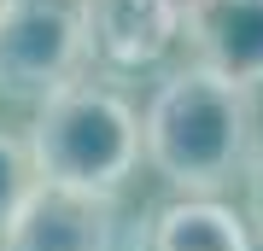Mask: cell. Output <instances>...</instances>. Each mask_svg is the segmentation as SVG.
Here are the masks:
<instances>
[{
    "mask_svg": "<svg viewBox=\"0 0 263 251\" xmlns=\"http://www.w3.org/2000/svg\"><path fill=\"white\" fill-rule=\"evenodd\" d=\"M252 216H257V228H263V158L252 169Z\"/></svg>",
    "mask_w": 263,
    "mask_h": 251,
    "instance_id": "30bf717a",
    "label": "cell"
},
{
    "mask_svg": "<svg viewBox=\"0 0 263 251\" xmlns=\"http://www.w3.org/2000/svg\"><path fill=\"white\" fill-rule=\"evenodd\" d=\"M257 140V100L252 88H234L211 70H176L158 82L141 117V152L170 187L187 199H211L252 164Z\"/></svg>",
    "mask_w": 263,
    "mask_h": 251,
    "instance_id": "6da1fadb",
    "label": "cell"
},
{
    "mask_svg": "<svg viewBox=\"0 0 263 251\" xmlns=\"http://www.w3.org/2000/svg\"><path fill=\"white\" fill-rule=\"evenodd\" d=\"M111 240H117L111 199L41 181L18 210L12 234L0 240V251H111Z\"/></svg>",
    "mask_w": 263,
    "mask_h": 251,
    "instance_id": "277c9868",
    "label": "cell"
},
{
    "mask_svg": "<svg viewBox=\"0 0 263 251\" xmlns=\"http://www.w3.org/2000/svg\"><path fill=\"white\" fill-rule=\"evenodd\" d=\"M152 251H252V234L216 199H176L152 222Z\"/></svg>",
    "mask_w": 263,
    "mask_h": 251,
    "instance_id": "52a82bcc",
    "label": "cell"
},
{
    "mask_svg": "<svg viewBox=\"0 0 263 251\" xmlns=\"http://www.w3.org/2000/svg\"><path fill=\"white\" fill-rule=\"evenodd\" d=\"M88 65L82 6L76 0H0V93L41 105L70 88Z\"/></svg>",
    "mask_w": 263,
    "mask_h": 251,
    "instance_id": "3957f363",
    "label": "cell"
},
{
    "mask_svg": "<svg viewBox=\"0 0 263 251\" xmlns=\"http://www.w3.org/2000/svg\"><path fill=\"white\" fill-rule=\"evenodd\" d=\"M152 6H158V12H164V18H170V24H176V29H187V24L199 18V6H205V0H152Z\"/></svg>",
    "mask_w": 263,
    "mask_h": 251,
    "instance_id": "9c48e42d",
    "label": "cell"
},
{
    "mask_svg": "<svg viewBox=\"0 0 263 251\" xmlns=\"http://www.w3.org/2000/svg\"><path fill=\"white\" fill-rule=\"evenodd\" d=\"M76 6H82L88 59L105 70H141L170 41H181V29L152 0H76Z\"/></svg>",
    "mask_w": 263,
    "mask_h": 251,
    "instance_id": "8992f818",
    "label": "cell"
},
{
    "mask_svg": "<svg viewBox=\"0 0 263 251\" xmlns=\"http://www.w3.org/2000/svg\"><path fill=\"white\" fill-rule=\"evenodd\" d=\"M181 41L199 70L234 88H263V0H205Z\"/></svg>",
    "mask_w": 263,
    "mask_h": 251,
    "instance_id": "5b68a950",
    "label": "cell"
},
{
    "mask_svg": "<svg viewBox=\"0 0 263 251\" xmlns=\"http://www.w3.org/2000/svg\"><path fill=\"white\" fill-rule=\"evenodd\" d=\"M24 140H29V158H35L41 181L100 193V199H117L123 181L135 176V164L146 158L135 105L117 88L88 82V76L47 93L35 105V123H29Z\"/></svg>",
    "mask_w": 263,
    "mask_h": 251,
    "instance_id": "7a4b0ae2",
    "label": "cell"
},
{
    "mask_svg": "<svg viewBox=\"0 0 263 251\" xmlns=\"http://www.w3.org/2000/svg\"><path fill=\"white\" fill-rule=\"evenodd\" d=\"M35 187L41 176H35V158H29V140L0 129V240L12 234V222H18V210L29 205Z\"/></svg>",
    "mask_w": 263,
    "mask_h": 251,
    "instance_id": "ba28073f",
    "label": "cell"
}]
</instances>
